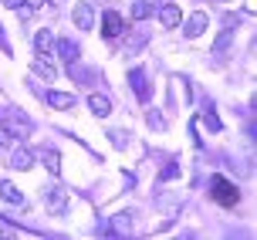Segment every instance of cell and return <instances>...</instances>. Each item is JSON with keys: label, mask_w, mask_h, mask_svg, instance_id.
Returning a JSON list of instances; mask_svg holds the SVG:
<instances>
[{"label": "cell", "mask_w": 257, "mask_h": 240, "mask_svg": "<svg viewBox=\"0 0 257 240\" xmlns=\"http://www.w3.org/2000/svg\"><path fill=\"white\" fill-rule=\"evenodd\" d=\"M210 190H213V200H217L220 206H237V200H240L237 186H233L230 179H223V176H213V179H210Z\"/></svg>", "instance_id": "cell-1"}, {"label": "cell", "mask_w": 257, "mask_h": 240, "mask_svg": "<svg viewBox=\"0 0 257 240\" xmlns=\"http://www.w3.org/2000/svg\"><path fill=\"white\" fill-rule=\"evenodd\" d=\"M206 27H210V17H206L203 11H196L190 21H186V27H183V31H186V38H200Z\"/></svg>", "instance_id": "cell-2"}, {"label": "cell", "mask_w": 257, "mask_h": 240, "mask_svg": "<svg viewBox=\"0 0 257 240\" xmlns=\"http://www.w3.org/2000/svg\"><path fill=\"white\" fill-rule=\"evenodd\" d=\"M122 27H125V21H122L115 11H108V14L102 17V31H105V38H118V34H122Z\"/></svg>", "instance_id": "cell-3"}, {"label": "cell", "mask_w": 257, "mask_h": 240, "mask_svg": "<svg viewBox=\"0 0 257 240\" xmlns=\"http://www.w3.org/2000/svg\"><path fill=\"white\" fill-rule=\"evenodd\" d=\"M75 24H78V31H91V24H95V11H91L88 4H75Z\"/></svg>", "instance_id": "cell-4"}, {"label": "cell", "mask_w": 257, "mask_h": 240, "mask_svg": "<svg viewBox=\"0 0 257 240\" xmlns=\"http://www.w3.org/2000/svg\"><path fill=\"white\" fill-rule=\"evenodd\" d=\"M159 21H163V27H176L183 21V14H180V7L176 4H166L163 11H159Z\"/></svg>", "instance_id": "cell-5"}, {"label": "cell", "mask_w": 257, "mask_h": 240, "mask_svg": "<svg viewBox=\"0 0 257 240\" xmlns=\"http://www.w3.org/2000/svg\"><path fill=\"white\" fill-rule=\"evenodd\" d=\"M44 203H48V210H51V213H61L64 203H68V193H64V190H51L48 196H44Z\"/></svg>", "instance_id": "cell-6"}, {"label": "cell", "mask_w": 257, "mask_h": 240, "mask_svg": "<svg viewBox=\"0 0 257 240\" xmlns=\"http://www.w3.org/2000/svg\"><path fill=\"white\" fill-rule=\"evenodd\" d=\"M4 126L11 129L14 136H27L31 132V122L27 118H17V115H4Z\"/></svg>", "instance_id": "cell-7"}, {"label": "cell", "mask_w": 257, "mask_h": 240, "mask_svg": "<svg viewBox=\"0 0 257 240\" xmlns=\"http://www.w3.org/2000/svg\"><path fill=\"white\" fill-rule=\"evenodd\" d=\"M0 196L11 203V206H24V196H21V193H17V186H14V183H7V179L0 183Z\"/></svg>", "instance_id": "cell-8"}, {"label": "cell", "mask_w": 257, "mask_h": 240, "mask_svg": "<svg viewBox=\"0 0 257 240\" xmlns=\"http://www.w3.org/2000/svg\"><path fill=\"white\" fill-rule=\"evenodd\" d=\"M48 105H51V108H75V95H64V91H48Z\"/></svg>", "instance_id": "cell-9"}, {"label": "cell", "mask_w": 257, "mask_h": 240, "mask_svg": "<svg viewBox=\"0 0 257 240\" xmlns=\"http://www.w3.org/2000/svg\"><path fill=\"white\" fill-rule=\"evenodd\" d=\"M88 108L95 115H102V118H105V115H112V101L105 98V95H91V98H88Z\"/></svg>", "instance_id": "cell-10"}, {"label": "cell", "mask_w": 257, "mask_h": 240, "mask_svg": "<svg viewBox=\"0 0 257 240\" xmlns=\"http://www.w3.org/2000/svg\"><path fill=\"white\" fill-rule=\"evenodd\" d=\"M31 163H34L31 149H17V152L11 156V169H31Z\"/></svg>", "instance_id": "cell-11"}, {"label": "cell", "mask_w": 257, "mask_h": 240, "mask_svg": "<svg viewBox=\"0 0 257 240\" xmlns=\"http://www.w3.org/2000/svg\"><path fill=\"white\" fill-rule=\"evenodd\" d=\"M34 48H38V54L51 51V48H54V34H51V31H38V38H34Z\"/></svg>", "instance_id": "cell-12"}, {"label": "cell", "mask_w": 257, "mask_h": 240, "mask_svg": "<svg viewBox=\"0 0 257 240\" xmlns=\"http://www.w3.org/2000/svg\"><path fill=\"white\" fill-rule=\"evenodd\" d=\"M54 48H58V54H61L64 61H75V58H78V48L71 44V41H58Z\"/></svg>", "instance_id": "cell-13"}, {"label": "cell", "mask_w": 257, "mask_h": 240, "mask_svg": "<svg viewBox=\"0 0 257 240\" xmlns=\"http://www.w3.org/2000/svg\"><path fill=\"white\" fill-rule=\"evenodd\" d=\"M34 71H38L41 78H48V81H54V78H58V71H54L48 61H41V58H34Z\"/></svg>", "instance_id": "cell-14"}, {"label": "cell", "mask_w": 257, "mask_h": 240, "mask_svg": "<svg viewBox=\"0 0 257 240\" xmlns=\"http://www.w3.org/2000/svg\"><path fill=\"white\" fill-rule=\"evenodd\" d=\"M149 14H153V0H139V4L132 7V17H136V21H146Z\"/></svg>", "instance_id": "cell-15"}, {"label": "cell", "mask_w": 257, "mask_h": 240, "mask_svg": "<svg viewBox=\"0 0 257 240\" xmlns=\"http://www.w3.org/2000/svg\"><path fill=\"white\" fill-rule=\"evenodd\" d=\"M44 166H48V169H51L54 176H58V173H61V156H58V152H44Z\"/></svg>", "instance_id": "cell-16"}, {"label": "cell", "mask_w": 257, "mask_h": 240, "mask_svg": "<svg viewBox=\"0 0 257 240\" xmlns=\"http://www.w3.org/2000/svg\"><path fill=\"white\" fill-rule=\"evenodd\" d=\"M132 85H136V95H139V98H149V88H146L142 71H132Z\"/></svg>", "instance_id": "cell-17"}, {"label": "cell", "mask_w": 257, "mask_h": 240, "mask_svg": "<svg viewBox=\"0 0 257 240\" xmlns=\"http://www.w3.org/2000/svg\"><path fill=\"white\" fill-rule=\"evenodd\" d=\"M230 38H233L230 31H223V34H220V38H217V48H213V54H217V58H220V54H223V51H227V44H230Z\"/></svg>", "instance_id": "cell-18"}, {"label": "cell", "mask_w": 257, "mask_h": 240, "mask_svg": "<svg viewBox=\"0 0 257 240\" xmlns=\"http://www.w3.org/2000/svg\"><path fill=\"white\" fill-rule=\"evenodd\" d=\"M176 176H180V166H176V163H169L166 169L159 173V179H176Z\"/></svg>", "instance_id": "cell-19"}, {"label": "cell", "mask_w": 257, "mask_h": 240, "mask_svg": "<svg viewBox=\"0 0 257 240\" xmlns=\"http://www.w3.org/2000/svg\"><path fill=\"white\" fill-rule=\"evenodd\" d=\"M203 126L217 132V129H220V118H217V115H203Z\"/></svg>", "instance_id": "cell-20"}, {"label": "cell", "mask_w": 257, "mask_h": 240, "mask_svg": "<svg viewBox=\"0 0 257 240\" xmlns=\"http://www.w3.org/2000/svg\"><path fill=\"white\" fill-rule=\"evenodd\" d=\"M149 126H153V129H163V118H159V115L153 112V115H149Z\"/></svg>", "instance_id": "cell-21"}, {"label": "cell", "mask_w": 257, "mask_h": 240, "mask_svg": "<svg viewBox=\"0 0 257 240\" xmlns=\"http://www.w3.org/2000/svg\"><path fill=\"white\" fill-rule=\"evenodd\" d=\"M27 7H31V11H38V7H44V0H24Z\"/></svg>", "instance_id": "cell-22"}, {"label": "cell", "mask_w": 257, "mask_h": 240, "mask_svg": "<svg viewBox=\"0 0 257 240\" xmlns=\"http://www.w3.org/2000/svg\"><path fill=\"white\" fill-rule=\"evenodd\" d=\"M4 4H7L11 11H17V7H21V0H4Z\"/></svg>", "instance_id": "cell-23"}, {"label": "cell", "mask_w": 257, "mask_h": 240, "mask_svg": "<svg viewBox=\"0 0 257 240\" xmlns=\"http://www.w3.org/2000/svg\"><path fill=\"white\" fill-rule=\"evenodd\" d=\"M0 146H4V139H0Z\"/></svg>", "instance_id": "cell-24"}]
</instances>
